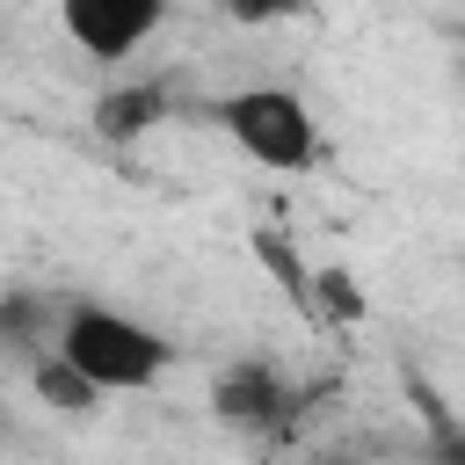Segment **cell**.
<instances>
[{"label": "cell", "mask_w": 465, "mask_h": 465, "mask_svg": "<svg viewBox=\"0 0 465 465\" xmlns=\"http://www.w3.org/2000/svg\"><path fill=\"white\" fill-rule=\"evenodd\" d=\"M211 116L269 174H305L320 160V116H312V102L298 87H232Z\"/></svg>", "instance_id": "cell-2"}, {"label": "cell", "mask_w": 465, "mask_h": 465, "mask_svg": "<svg viewBox=\"0 0 465 465\" xmlns=\"http://www.w3.org/2000/svg\"><path fill=\"white\" fill-rule=\"evenodd\" d=\"M458 44H465V36H458Z\"/></svg>", "instance_id": "cell-11"}, {"label": "cell", "mask_w": 465, "mask_h": 465, "mask_svg": "<svg viewBox=\"0 0 465 465\" xmlns=\"http://www.w3.org/2000/svg\"><path fill=\"white\" fill-rule=\"evenodd\" d=\"M29 385H36V400H44V407H58V414H87V407L102 400V392H94V385H87V378L58 356V349L29 363Z\"/></svg>", "instance_id": "cell-7"}, {"label": "cell", "mask_w": 465, "mask_h": 465, "mask_svg": "<svg viewBox=\"0 0 465 465\" xmlns=\"http://www.w3.org/2000/svg\"><path fill=\"white\" fill-rule=\"evenodd\" d=\"M167 116H174V94H167L160 80H124V87H109V94H94V131H102L109 145H131V138L160 131Z\"/></svg>", "instance_id": "cell-5"}, {"label": "cell", "mask_w": 465, "mask_h": 465, "mask_svg": "<svg viewBox=\"0 0 465 465\" xmlns=\"http://www.w3.org/2000/svg\"><path fill=\"white\" fill-rule=\"evenodd\" d=\"M443 465H465V429H450V436H443Z\"/></svg>", "instance_id": "cell-9"}, {"label": "cell", "mask_w": 465, "mask_h": 465, "mask_svg": "<svg viewBox=\"0 0 465 465\" xmlns=\"http://www.w3.org/2000/svg\"><path fill=\"white\" fill-rule=\"evenodd\" d=\"M312 465H356V458H312Z\"/></svg>", "instance_id": "cell-10"}, {"label": "cell", "mask_w": 465, "mask_h": 465, "mask_svg": "<svg viewBox=\"0 0 465 465\" xmlns=\"http://www.w3.org/2000/svg\"><path fill=\"white\" fill-rule=\"evenodd\" d=\"M211 414L225 429H247V436H283L298 421V385L269 356H240L211 378Z\"/></svg>", "instance_id": "cell-3"}, {"label": "cell", "mask_w": 465, "mask_h": 465, "mask_svg": "<svg viewBox=\"0 0 465 465\" xmlns=\"http://www.w3.org/2000/svg\"><path fill=\"white\" fill-rule=\"evenodd\" d=\"M58 298H44V291H7L0 298V349H15L22 363H36V356H51L58 349Z\"/></svg>", "instance_id": "cell-6"}, {"label": "cell", "mask_w": 465, "mask_h": 465, "mask_svg": "<svg viewBox=\"0 0 465 465\" xmlns=\"http://www.w3.org/2000/svg\"><path fill=\"white\" fill-rule=\"evenodd\" d=\"M167 22V0H58V29L94 58V65H116L131 51H145Z\"/></svg>", "instance_id": "cell-4"}, {"label": "cell", "mask_w": 465, "mask_h": 465, "mask_svg": "<svg viewBox=\"0 0 465 465\" xmlns=\"http://www.w3.org/2000/svg\"><path fill=\"white\" fill-rule=\"evenodd\" d=\"M58 356L109 400V392H153L174 371V341L145 327L138 312H116L102 298H73L58 312Z\"/></svg>", "instance_id": "cell-1"}, {"label": "cell", "mask_w": 465, "mask_h": 465, "mask_svg": "<svg viewBox=\"0 0 465 465\" xmlns=\"http://www.w3.org/2000/svg\"><path fill=\"white\" fill-rule=\"evenodd\" d=\"M225 15L240 29H276V22H305L312 0H225Z\"/></svg>", "instance_id": "cell-8"}]
</instances>
